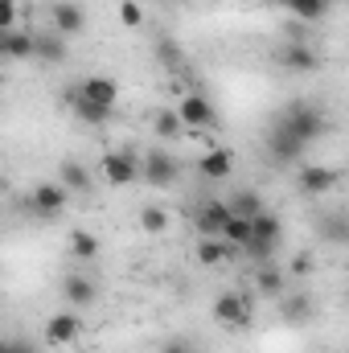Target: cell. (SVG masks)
Here are the masks:
<instances>
[{"label": "cell", "mask_w": 349, "mask_h": 353, "mask_svg": "<svg viewBox=\"0 0 349 353\" xmlns=\"http://www.w3.org/2000/svg\"><path fill=\"white\" fill-rule=\"evenodd\" d=\"M140 230H144V234H165V230H169V214H165L161 205L140 210Z\"/></svg>", "instance_id": "25"}, {"label": "cell", "mask_w": 349, "mask_h": 353, "mask_svg": "<svg viewBox=\"0 0 349 353\" xmlns=\"http://www.w3.org/2000/svg\"><path fill=\"white\" fill-rule=\"evenodd\" d=\"M267 152H271V161H275V165H292V161H300L308 148H304L288 128L271 123V132H267Z\"/></svg>", "instance_id": "11"}, {"label": "cell", "mask_w": 349, "mask_h": 353, "mask_svg": "<svg viewBox=\"0 0 349 353\" xmlns=\"http://www.w3.org/2000/svg\"><path fill=\"white\" fill-rule=\"evenodd\" d=\"M161 353H201V350H197L189 337H169V341L161 345Z\"/></svg>", "instance_id": "31"}, {"label": "cell", "mask_w": 349, "mask_h": 353, "mask_svg": "<svg viewBox=\"0 0 349 353\" xmlns=\"http://www.w3.org/2000/svg\"><path fill=\"white\" fill-rule=\"evenodd\" d=\"M50 25H54L58 37H79L87 29V12H83L79 0H54L50 4Z\"/></svg>", "instance_id": "8"}, {"label": "cell", "mask_w": 349, "mask_h": 353, "mask_svg": "<svg viewBox=\"0 0 349 353\" xmlns=\"http://www.w3.org/2000/svg\"><path fill=\"white\" fill-rule=\"evenodd\" d=\"M4 189H8V181H4V173H0V193H4Z\"/></svg>", "instance_id": "36"}, {"label": "cell", "mask_w": 349, "mask_h": 353, "mask_svg": "<svg viewBox=\"0 0 349 353\" xmlns=\"http://www.w3.org/2000/svg\"><path fill=\"white\" fill-rule=\"evenodd\" d=\"M247 234H251V218H235V214H230L218 239H222L226 247H243V243H247Z\"/></svg>", "instance_id": "23"}, {"label": "cell", "mask_w": 349, "mask_h": 353, "mask_svg": "<svg viewBox=\"0 0 349 353\" xmlns=\"http://www.w3.org/2000/svg\"><path fill=\"white\" fill-rule=\"evenodd\" d=\"M283 12H292L296 21H325L333 12V0H275Z\"/></svg>", "instance_id": "17"}, {"label": "cell", "mask_w": 349, "mask_h": 353, "mask_svg": "<svg viewBox=\"0 0 349 353\" xmlns=\"http://www.w3.org/2000/svg\"><path fill=\"white\" fill-rule=\"evenodd\" d=\"M83 337V316L79 312H54L46 321V341L50 345H74Z\"/></svg>", "instance_id": "13"}, {"label": "cell", "mask_w": 349, "mask_h": 353, "mask_svg": "<svg viewBox=\"0 0 349 353\" xmlns=\"http://www.w3.org/2000/svg\"><path fill=\"white\" fill-rule=\"evenodd\" d=\"M275 123H279V128H288L304 148H308V144H317V140L329 132V119H325V111H321L312 99H292V103H283V107H279V115H275Z\"/></svg>", "instance_id": "1"}, {"label": "cell", "mask_w": 349, "mask_h": 353, "mask_svg": "<svg viewBox=\"0 0 349 353\" xmlns=\"http://www.w3.org/2000/svg\"><path fill=\"white\" fill-rule=\"evenodd\" d=\"M177 176H181V161H177L173 152H165V148H148L144 152L140 181H148L152 189H169V185H177Z\"/></svg>", "instance_id": "4"}, {"label": "cell", "mask_w": 349, "mask_h": 353, "mask_svg": "<svg viewBox=\"0 0 349 353\" xmlns=\"http://www.w3.org/2000/svg\"><path fill=\"white\" fill-rule=\"evenodd\" d=\"M66 193H90V173L83 161H62V169H58V176H54Z\"/></svg>", "instance_id": "18"}, {"label": "cell", "mask_w": 349, "mask_h": 353, "mask_svg": "<svg viewBox=\"0 0 349 353\" xmlns=\"http://www.w3.org/2000/svg\"><path fill=\"white\" fill-rule=\"evenodd\" d=\"M279 243H283V222L271 214V210H263L251 218V234H247V243L239 247L247 259H255V263H267L275 251H279Z\"/></svg>", "instance_id": "2"}, {"label": "cell", "mask_w": 349, "mask_h": 353, "mask_svg": "<svg viewBox=\"0 0 349 353\" xmlns=\"http://www.w3.org/2000/svg\"><path fill=\"white\" fill-rule=\"evenodd\" d=\"M197 169H201V176H210V181H222V176H230V169H235V161H230V152L226 148H210L201 161H197Z\"/></svg>", "instance_id": "19"}, {"label": "cell", "mask_w": 349, "mask_h": 353, "mask_svg": "<svg viewBox=\"0 0 349 353\" xmlns=\"http://www.w3.org/2000/svg\"><path fill=\"white\" fill-rule=\"evenodd\" d=\"M70 107H74V115H79L83 123H107V119H111L107 107H94V103H87V99H79V94L70 99Z\"/></svg>", "instance_id": "27"}, {"label": "cell", "mask_w": 349, "mask_h": 353, "mask_svg": "<svg viewBox=\"0 0 349 353\" xmlns=\"http://www.w3.org/2000/svg\"><path fill=\"white\" fill-rule=\"evenodd\" d=\"M12 353H41L37 345H29V341H12Z\"/></svg>", "instance_id": "34"}, {"label": "cell", "mask_w": 349, "mask_h": 353, "mask_svg": "<svg viewBox=\"0 0 349 353\" xmlns=\"http://www.w3.org/2000/svg\"><path fill=\"white\" fill-rule=\"evenodd\" d=\"M185 128H181V119H177V111H161L157 115V136H165V140H173V136H181Z\"/></svg>", "instance_id": "28"}, {"label": "cell", "mask_w": 349, "mask_h": 353, "mask_svg": "<svg viewBox=\"0 0 349 353\" xmlns=\"http://www.w3.org/2000/svg\"><path fill=\"white\" fill-rule=\"evenodd\" d=\"M226 218H230L226 201H201V210H197V234L201 239H218L222 226H226Z\"/></svg>", "instance_id": "14"}, {"label": "cell", "mask_w": 349, "mask_h": 353, "mask_svg": "<svg viewBox=\"0 0 349 353\" xmlns=\"http://www.w3.org/2000/svg\"><path fill=\"white\" fill-rule=\"evenodd\" d=\"M0 353H12V341L8 337H0Z\"/></svg>", "instance_id": "35"}, {"label": "cell", "mask_w": 349, "mask_h": 353, "mask_svg": "<svg viewBox=\"0 0 349 353\" xmlns=\"http://www.w3.org/2000/svg\"><path fill=\"white\" fill-rule=\"evenodd\" d=\"M119 21H123L128 29H140V25H144V8H140L136 0H119Z\"/></svg>", "instance_id": "29"}, {"label": "cell", "mask_w": 349, "mask_h": 353, "mask_svg": "<svg viewBox=\"0 0 349 353\" xmlns=\"http://www.w3.org/2000/svg\"><path fill=\"white\" fill-rule=\"evenodd\" d=\"M62 296H66L70 308H90L99 300V283H94V275H87V271H70L62 279Z\"/></svg>", "instance_id": "12"}, {"label": "cell", "mask_w": 349, "mask_h": 353, "mask_svg": "<svg viewBox=\"0 0 349 353\" xmlns=\"http://www.w3.org/2000/svg\"><path fill=\"white\" fill-rule=\"evenodd\" d=\"M214 321H218L222 329H247V325L255 321V308H251V300H247L243 292H222V296L214 300Z\"/></svg>", "instance_id": "5"}, {"label": "cell", "mask_w": 349, "mask_h": 353, "mask_svg": "<svg viewBox=\"0 0 349 353\" xmlns=\"http://www.w3.org/2000/svg\"><path fill=\"white\" fill-rule=\"evenodd\" d=\"M66 205H70V193H66L58 181H41V185H33V193H29V210H33L37 218H58V214H66Z\"/></svg>", "instance_id": "6"}, {"label": "cell", "mask_w": 349, "mask_h": 353, "mask_svg": "<svg viewBox=\"0 0 349 353\" xmlns=\"http://www.w3.org/2000/svg\"><path fill=\"white\" fill-rule=\"evenodd\" d=\"M0 29H17V0H0Z\"/></svg>", "instance_id": "32"}, {"label": "cell", "mask_w": 349, "mask_h": 353, "mask_svg": "<svg viewBox=\"0 0 349 353\" xmlns=\"http://www.w3.org/2000/svg\"><path fill=\"white\" fill-rule=\"evenodd\" d=\"M283 316L288 321H304L308 316V296H283Z\"/></svg>", "instance_id": "30"}, {"label": "cell", "mask_w": 349, "mask_h": 353, "mask_svg": "<svg viewBox=\"0 0 349 353\" xmlns=\"http://www.w3.org/2000/svg\"><path fill=\"white\" fill-rule=\"evenodd\" d=\"M226 259H230V247H226L222 239H201V243H197V263L222 267Z\"/></svg>", "instance_id": "22"}, {"label": "cell", "mask_w": 349, "mask_h": 353, "mask_svg": "<svg viewBox=\"0 0 349 353\" xmlns=\"http://www.w3.org/2000/svg\"><path fill=\"white\" fill-rule=\"evenodd\" d=\"M99 169H103V181H107V185H115V189H123V185H136V181H140V161H136L128 148L107 152Z\"/></svg>", "instance_id": "7"}, {"label": "cell", "mask_w": 349, "mask_h": 353, "mask_svg": "<svg viewBox=\"0 0 349 353\" xmlns=\"http://www.w3.org/2000/svg\"><path fill=\"white\" fill-rule=\"evenodd\" d=\"M70 255L83 259V263L94 259V255H99V239H94L90 230H74V234H70Z\"/></svg>", "instance_id": "24"}, {"label": "cell", "mask_w": 349, "mask_h": 353, "mask_svg": "<svg viewBox=\"0 0 349 353\" xmlns=\"http://www.w3.org/2000/svg\"><path fill=\"white\" fill-rule=\"evenodd\" d=\"M255 283H259L263 296H283V271L279 267H259V275H255Z\"/></svg>", "instance_id": "26"}, {"label": "cell", "mask_w": 349, "mask_h": 353, "mask_svg": "<svg viewBox=\"0 0 349 353\" xmlns=\"http://www.w3.org/2000/svg\"><path fill=\"white\" fill-rule=\"evenodd\" d=\"M33 58H41V62H66V37H58V33L33 37Z\"/></svg>", "instance_id": "21"}, {"label": "cell", "mask_w": 349, "mask_h": 353, "mask_svg": "<svg viewBox=\"0 0 349 353\" xmlns=\"http://www.w3.org/2000/svg\"><path fill=\"white\" fill-rule=\"evenodd\" d=\"M177 119H181L185 132H201V128H214L218 123V107L201 90H185L181 103H177Z\"/></svg>", "instance_id": "3"}, {"label": "cell", "mask_w": 349, "mask_h": 353, "mask_svg": "<svg viewBox=\"0 0 349 353\" xmlns=\"http://www.w3.org/2000/svg\"><path fill=\"white\" fill-rule=\"evenodd\" d=\"M275 62H279L283 70L308 74V70H317V66H321V54H317L308 41H283V46H279V54H275Z\"/></svg>", "instance_id": "9"}, {"label": "cell", "mask_w": 349, "mask_h": 353, "mask_svg": "<svg viewBox=\"0 0 349 353\" xmlns=\"http://www.w3.org/2000/svg\"><path fill=\"white\" fill-rule=\"evenodd\" d=\"M157 50H161V58H165V62H169V66H181V62H185V58H181V50H177L173 41H161V46H157Z\"/></svg>", "instance_id": "33"}, {"label": "cell", "mask_w": 349, "mask_h": 353, "mask_svg": "<svg viewBox=\"0 0 349 353\" xmlns=\"http://www.w3.org/2000/svg\"><path fill=\"white\" fill-rule=\"evenodd\" d=\"M226 205H230V214L235 218H255V214H263L267 205H263V197L255 193V189H239L235 197H226Z\"/></svg>", "instance_id": "20"}, {"label": "cell", "mask_w": 349, "mask_h": 353, "mask_svg": "<svg viewBox=\"0 0 349 353\" xmlns=\"http://www.w3.org/2000/svg\"><path fill=\"white\" fill-rule=\"evenodd\" d=\"M74 94H79V99H87V103H94V107L115 111V103H119V83H115V79H107V74H90V79L79 83Z\"/></svg>", "instance_id": "10"}, {"label": "cell", "mask_w": 349, "mask_h": 353, "mask_svg": "<svg viewBox=\"0 0 349 353\" xmlns=\"http://www.w3.org/2000/svg\"><path fill=\"white\" fill-rule=\"evenodd\" d=\"M0 58H12V62L33 58V33H25V29H0Z\"/></svg>", "instance_id": "16"}, {"label": "cell", "mask_w": 349, "mask_h": 353, "mask_svg": "<svg viewBox=\"0 0 349 353\" xmlns=\"http://www.w3.org/2000/svg\"><path fill=\"white\" fill-rule=\"evenodd\" d=\"M337 185H341V173L333 165H308V169H300V189L304 193H329Z\"/></svg>", "instance_id": "15"}]
</instances>
